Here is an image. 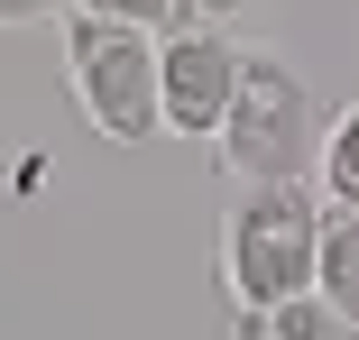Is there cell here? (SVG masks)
Instances as JSON below:
<instances>
[{"instance_id": "1", "label": "cell", "mask_w": 359, "mask_h": 340, "mask_svg": "<svg viewBox=\"0 0 359 340\" xmlns=\"http://www.w3.org/2000/svg\"><path fill=\"white\" fill-rule=\"evenodd\" d=\"M222 166L240 184H304L313 166V92L276 46H240V74L222 101Z\"/></svg>"}, {"instance_id": "2", "label": "cell", "mask_w": 359, "mask_h": 340, "mask_svg": "<svg viewBox=\"0 0 359 340\" xmlns=\"http://www.w3.org/2000/svg\"><path fill=\"white\" fill-rule=\"evenodd\" d=\"M65 83H74L83 120L102 129L111 148L166 139V129H157V37H148V28L65 10Z\"/></svg>"}, {"instance_id": "3", "label": "cell", "mask_w": 359, "mask_h": 340, "mask_svg": "<svg viewBox=\"0 0 359 340\" xmlns=\"http://www.w3.org/2000/svg\"><path fill=\"white\" fill-rule=\"evenodd\" d=\"M313 230H323V202L304 184H249L240 212L222 230V285L231 304H285L313 285Z\"/></svg>"}, {"instance_id": "4", "label": "cell", "mask_w": 359, "mask_h": 340, "mask_svg": "<svg viewBox=\"0 0 359 340\" xmlns=\"http://www.w3.org/2000/svg\"><path fill=\"white\" fill-rule=\"evenodd\" d=\"M231 74H240V46L222 37V19L166 28L157 37V129L212 139V129H222V101H231Z\"/></svg>"}, {"instance_id": "5", "label": "cell", "mask_w": 359, "mask_h": 340, "mask_svg": "<svg viewBox=\"0 0 359 340\" xmlns=\"http://www.w3.org/2000/svg\"><path fill=\"white\" fill-rule=\"evenodd\" d=\"M231 340H359V322H341V313L304 285V295H285V304H249V313H231Z\"/></svg>"}, {"instance_id": "6", "label": "cell", "mask_w": 359, "mask_h": 340, "mask_svg": "<svg viewBox=\"0 0 359 340\" xmlns=\"http://www.w3.org/2000/svg\"><path fill=\"white\" fill-rule=\"evenodd\" d=\"M313 295L341 322H359V212H323V230H313Z\"/></svg>"}, {"instance_id": "7", "label": "cell", "mask_w": 359, "mask_h": 340, "mask_svg": "<svg viewBox=\"0 0 359 340\" xmlns=\"http://www.w3.org/2000/svg\"><path fill=\"white\" fill-rule=\"evenodd\" d=\"M323 193L341 202V212H359V101L323 129Z\"/></svg>"}, {"instance_id": "8", "label": "cell", "mask_w": 359, "mask_h": 340, "mask_svg": "<svg viewBox=\"0 0 359 340\" xmlns=\"http://www.w3.org/2000/svg\"><path fill=\"white\" fill-rule=\"evenodd\" d=\"M65 10H83V19H120V28L166 37V28H184V10H194V0H65Z\"/></svg>"}, {"instance_id": "9", "label": "cell", "mask_w": 359, "mask_h": 340, "mask_svg": "<svg viewBox=\"0 0 359 340\" xmlns=\"http://www.w3.org/2000/svg\"><path fill=\"white\" fill-rule=\"evenodd\" d=\"M65 0H0V28H37V19H55Z\"/></svg>"}, {"instance_id": "10", "label": "cell", "mask_w": 359, "mask_h": 340, "mask_svg": "<svg viewBox=\"0 0 359 340\" xmlns=\"http://www.w3.org/2000/svg\"><path fill=\"white\" fill-rule=\"evenodd\" d=\"M194 10H212V19H240V10H249V0H194Z\"/></svg>"}]
</instances>
